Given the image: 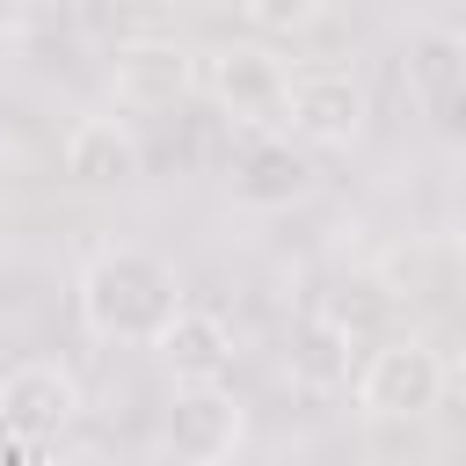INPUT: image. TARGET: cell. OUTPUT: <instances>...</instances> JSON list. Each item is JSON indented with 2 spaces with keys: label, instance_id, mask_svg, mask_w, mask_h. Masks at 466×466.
Returning <instances> with one entry per match:
<instances>
[{
  "label": "cell",
  "instance_id": "1",
  "mask_svg": "<svg viewBox=\"0 0 466 466\" xmlns=\"http://www.w3.org/2000/svg\"><path fill=\"white\" fill-rule=\"evenodd\" d=\"M182 306L175 269L153 248H102L80 269V320L102 342H153Z\"/></svg>",
  "mask_w": 466,
  "mask_h": 466
},
{
  "label": "cell",
  "instance_id": "2",
  "mask_svg": "<svg viewBox=\"0 0 466 466\" xmlns=\"http://www.w3.org/2000/svg\"><path fill=\"white\" fill-rule=\"evenodd\" d=\"M444 357L422 335H386L364 364H357V415L364 422H430L444 408Z\"/></svg>",
  "mask_w": 466,
  "mask_h": 466
},
{
  "label": "cell",
  "instance_id": "3",
  "mask_svg": "<svg viewBox=\"0 0 466 466\" xmlns=\"http://www.w3.org/2000/svg\"><path fill=\"white\" fill-rule=\"evenodd\" d=\"M73 415H80V379L51 357H29L0 379V451L44 459V451H58Z\"/></svg>",
  "mask_w": 466,
  "mask_h": 466
},
{
  "label": "cell",
  "instance_id": "4",
  "mask_svg": "<svg viewBox=\"0 0 466 466\" xmlns=\"http://www.w3.org/2000/svg\"><path fill=\"white\" fill-rule=\"evenodd\" d=\"M364 80L350 66H299L284 73V109L277 131H291L299 146H350L364 131Z\"/></svg>",
  "mask_w": 466,
  "mask_h": 466
},
{
  "label": "cell",
  "instance_id": "5",
  "mask_svg": "<svg viewBox=\"0 0 466 466\" xmlns=\"http://www.w3.org/2000/svg\"><path fill=\"white\" fill-rule=\"evenodd\" d=\"M197 58V87L248 131H277V109H284V58H269L262 44H211V51H189Z\"/></svg>",
  "mask_w": 466,
  "mask_h": 466
},
{
  "label": "cell",
  "instance_id": "6",
  "mask_svg": "<svg viewBox=\"0 0 466 466\" xmlns=\"http://www.w3.org/2000/svg\"><path fill=\"white\" fill-rule=\"evenodd\" d=\"M248 437V415L233 400L226 379H204V386H175V408H167V451L175 459H197V466H218L233 459Z\"/></svg>",
  "mask_w": 466,
  "mask_h": 466
},
{
  "label": "cell",
  "instance_id": "7",
  "mask_svg": "<svg viewBox=\"0 0 466 466\" xmlns=\"http://www.w3.org/2000/svg\"><path fill=\"white\" fill-rule=\"evenodd\" d=\"M109 87H116L124 109H175V102L197 87V58H189L182 44H167V36H138V44L116 51Z\"/></svg>",
  "mask_w": 466,
  "mask_h": 466
},
{
  "label": "cell",
  "instance_id": "8",
  "mask_svg": "<svg viewBox=\"0 0 466 466\" xmlns=\"http://www.w3.org/2000/svg\"><path fill=\"white\" fill-rule=\"evenodd\" d=\"M66 182L87 189V197L138 182V138H131V124L124 116H80L66 131Z\"/></svg>",
  "mask_w": 466,
  "mask_h": 466
},
{
  "label": "cell",
  "instance_id": "9",
  "mask_svg": "<svg viewBox=\"0 0 466 466\" xmlns=\"http://www.w3.org/2000/svg\"><path fill=\"white\" fill-rule=\"evenodd\" d=\"M313 189V160L277 138V131H255L240 153H233V197L255 204V211H277V204H299Z\"/></svg>",
  "mask_w": 466,
  "mask_h": 466
},
{
  "label": "cell",
  "instance_id": "10",
  "mask_svg": "<svg viewBox=\"0 0 466 466\" xmlns=\"http://www.w3.org/2000/svg\"><path fill=\"white\" fill-rule=\"evenodd\" d=\"M153 350L167 357V371H175V386H204V379H226L233 371V328L218 320V313H204V306H175V320L153 335Z\"/></svg>",
  "mask_w": 466,
  "mask_h": 466
},
{
  "label": "cell",
  "instance_id": "11",
  "mask_svg": "<svg viewBox=\"0 0 466 466\" xmlns=\"http://www.w3.org/2000/svg\"><path fill=\"white\" fill-rule=\"evenodd\" d=\"M459 73H466L459 29H422V36L408 44V87H415V102H422L437 124H451V109H459Z\"/></svg>",
  "mask_w": 466,
  "mask_h": 466
},
{
  "label": "cell",
  "instance_id": "12",
  "mask_svg": "<svg viewBox=\"0 0 466 466\" xmlns=\"http://www.w3.org/2000/svg\"><path fill=\"white\" fill-rule=\"evenodd\" d=\"M350 342H357V335H350L335 313L299 320V328H291V379H299V386H313V393L350 386Z\"/></svg>",
  "mask_w": 466,
  "mask_h": 466
},
{
  "label": "cell",
  "instance_id": "13",
  "mask_svg": "<svg viewBox=\"0 0 466 466\" xmlns=\"http://www.w3.org/2000/svg\"><path fill=\"white\" fill-rule=\"evenodd\" d=\"M240 15H248V29H262V36H299L313 15H320V0H233Z\"/></svg>",
  "mask_w": 466,
  "mask_h": 466
},
{
  "label": "cell",
  "instance_id": "14",
  "mask_svg": "<svg viewBox=\"0 0 466 466\" xmlns=\"http://www.w3.org/2000/svg\"><path fill=\"white\" fill-rule=\"evenodd\" d=\"M15 51V22H7V7H0V58Z\"/></svg>",
  "mask_w": 466,
  "mask_h": 466
},
{
  "label": "cell",
  "instance_id": "15",
  "mask_svg": "<svg viewBox=\"0 0 466 466\" xmlns=\"http://www.w3.org/2000/svg\"><path fill=\"white\" fill-rule=\"evenodd\" d=\"M22 7H44V0H22Z\"/></svg>",
  "mask_w": 466,
  "mask_h": 466
}]
</instances>
